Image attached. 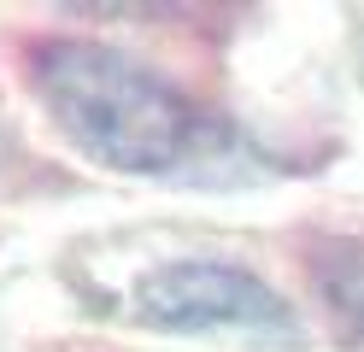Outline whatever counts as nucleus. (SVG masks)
<instances>
[{
  "instance_id": "f257e3e1",
  "label": "nucleus",
  "mask_w": 364,
  "mask_h": 352,
  "mask_svg": "<svg viewBox=\"0 0 364 352\" xmlns=\"http://www.w3.org/2000/svg\"><path fill=\"white\" fill-rule=\"evenodd\" d=\"M30 82L48 117L59 124V135L106 171L206 182L241 159V135L230 117H218L165 70L129 59L106 41H82V36L36 41Z\"/></svg>"
},
{
  "instance_id": "f03ea898",
  "label": "nucleus",
  "mask_w": 364,
  "mask_h": 352,
  "mask_svg": "<svg viewBox=\"0 0 364 352\" xmlns=\"http://www.w3.org/2000/svg\"><path fill=\"white\" fill-rule=\"evenodd\" d=\"M135 317L165 335H253L294 341L300 317L264 276L223 258H176L135 282Z\"/></svg>"
},
{
  "instance_id": "7ed1b4c3",
  "label": "nucleus",
  "mask_w": 364,
  "mask_h": 352,
  "mask_svg": "<svg viewBox=\"0 0 364 352\" xmlns=\"http://www.w3.org/2000/svg\"><path fill=\"white\" fill-rule=\"evenodd\" d=\"M311 282H317V299H323L335 335L347 346H364V252L358 247H329L311 265Z\"/></svg>"
}]
</instances>
